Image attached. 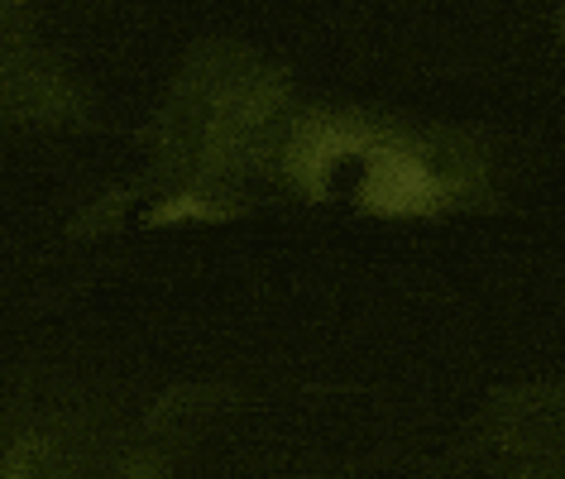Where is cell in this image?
I'll return each instance as SVG.
<instances>
[{"instance_id":"cell-1","label":"cell","mask_w":565,"mask_h":479,"mask_svg":"<svg viewBox=\"0 0 565 479\" xmlns=\"http://www.w3.org/2000/svg\"><path fill=\"white\" fill-rule=\"evenodd\" d=\"M364 202H370L374 211H427L436 202V182L417 159L393 153V149H379Z\"/></svg>"}]
</instances>
